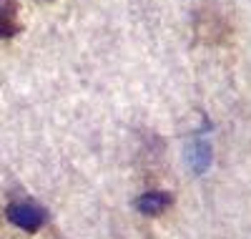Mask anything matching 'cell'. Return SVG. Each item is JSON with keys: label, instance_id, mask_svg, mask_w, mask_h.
<instances>
[{"label": "cell", "instance_id": "obj_1", "mask_svg": "<svg viewBox=\"0 0 251 239\" xmlns=\"http://www.w3.org/2000/svg\"><path fill=\"white\" fill-rule=\"evenodd\" d=\"M5 216H8L10 224H15L18 229H23V232H38L48 222V211L38 202H33V199L10 202L8 209H5Z\"/></svg>", "mask_w": 251, "mask_h": 239}, {"label": "cell", "instance_id": "obj_2", "mask_svg": "<svg viewBox=\"0 0 251 239\" xmlns=\"http://www.w3.org/2000/svg\"><path fill=\"white\" fill-rule=\"evenodd\" d=\"M169 207H171V194H166V191H149L136 199V209L146 216H158Z\"/></svg>", "mask_w": 251, "mask_h": 239}, {"label": "cell", "instance_id": "obj_3", "mask_svg": "<svg viewBox=\"0 0 251 239\" xmlns=\"http://www.w3.org/2000/svg\"><path fill=\"white\" fill-rule=\"evenodd\" d=\"M20 30L15 0H0V38H10Z\"/></svg>", "mask_w": 251, "mask_h": 239}, {"label": "cell", "instance_id": "obj_4", "mask_svg": "<svg viewBox=\"0 0 251 239\" xmlns=\"http://www.w3.org/2000/svg\"><path fill=\"white\" fill-rule=\"evenodd\" d=\"M191 161H194V166H196V171H203L206 166H208V159H211V149H208V144L203 141V139H199L196 144H194V151H191Z\"/></svg>", "mask_w": 251, "mask_h": 239}]
</instances>
